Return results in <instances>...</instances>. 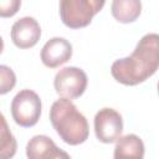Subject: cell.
Returning a JSON list of instances; mask_svg holds the SVG:
<instances>
[{"mask_svg":"<svg viewBox=\"0 0 159 159\" xmlns=\"http://www.w3.org/2000/svg\"><path fill=\"white\" fill-rule=\"evenodd\" d=\"M113 17L122 24L135 21L142 12V2L138 0H114L111 6Z\"/></svg>","mask_w":159,"mask_h":159,"instance_id":"11","label":"cell"},{"mask_svg":"<svg viewBox=\"0 0 159 159\" xmlns=\"http://www.w3.org/2000/svg\"><path fill=\"white\" fill-rule=\"evenodd\" d=\"M87 75L78 67H65L60 70L53 80V87L61 98L75 99L81 97L87 88Z\"/></svg>","mask_w":159,"mask_h":159,"instance_id":"5","label":"cell"},{"mask_svg":"<svg viewBox=\"0 0 159 159\" xmlns=\"http://www.w3.org/2000/svg\"><path fill=\"white\" fill-rule=\"evenodd\" d=\"M72 57V45L63 37L50 39L41 50V61L48 68H56Z\"/></svg>","mask_w":159,"mask_h":159,"instance_id":"8","label":"cell"},{"mask_svg":"<svg viewBox=\"0 0 159 159\" xmlns=\"http://www.w3.org/2000/svg\"><path fill=\"white\" fill-rule=\"evenodd\" d=\"M50 120L60 138L70 145L82 144L88 138V122L71 99L55 101L50 109Z\"/></svg>","mask_w":159,"mask_h":159,"instance_id":"2","label":"cell"},{"mask_svg":"<svg viewBox=\"0 0 159 159\" xmlns=\"http://www.w3.org/2000/svg\"><path fill=\"white\" fill-rule=\"evenodd\" d=\"M103 0H62L60 1V16L70 29H81L91 24L104 6Z\"/></svg>","mask_w":159,"mask_h":159,"instance_id":"3","label":"cell"},{"mask_svg":"<svg viewBox=\"0 0 159 159\" xmlns=\"http://www.w3.org/2000/svg\"><path fill=\"white\" fill-rule=\"evenodd\" d=\"M21 6L20 0H0V17L14 16Z\"/></svg>","mask_w":159,"mask_h":159,"instance_id":"14","label":"cell"},{"mask_svg":"<svg viewBox=\"0 0 159 159\" xmlns=\"http://www.w3.org/2000/svg\"><path fill=\"white\" fill-rule=\"evenodd\" d=\"M17 142L11 133L4 114L0 112V159H11L16 154Z\"/></svg>","mask_w":159,"mask_h":159,"instance_id":"12","label":"cell"},{"mask_svg":"<svg viewBox=\"0 0 159 159\" xmlns=\"http://www.w3.org/2000/svg\"><path fill=\"white\" fill-rule=\"evenodd\" d=\"M159 66V36L144 35L130 56L116 60L111 66L113 78L124 86H137L152 77Z\"/></svg>","mask_w":159,"mask_h":159,"instance_id":"1","label":"cell"},{"mask_svg":"<svg viewBox=\"0 0 159 159\" xmlns=\"http://www.w3.org/2000/svg\"><path fill=\"white\" fill-rule=\"evenodd\" d=\"M41 99L31 89H21L11 102V116L20 127H34L41 116Z\"/></svg>","mask_w":159,"mask_h":159,"instance_id":"4","label":"cell"},{"mask_svg":"<svg viewBox=\"0 0 159 159\" xmlns=\"http://www.w3.org/2000/svg\"><path fill=\"white\" fill-rule=\"evenodd\" d=\"M123 132V119L118 111L102 108L94 116V133L99 142L111 144L117 142Z\"/></svg>","mask_w":159,"mask_h":159,"instance_id":"6","label":"cell"},{"mask_svg":"<svg viewBox=\"0 0 159 159\" xmlns=\"http://www.w3.org/2000/svg\"><path fill=\"white\" fill-rule=\"evenodd\" d=\"M27 159H71L70 154L60 149L47 135H35L26 145Z\"/></svg>","mask_w":159,"mask_h":159,"instance_id":"9","label":"cell"},{"mask_svg":"<svg viewBox=\"0 0 159 159\" xmlns=\"http://www.w3.org/2000/svg\"><path fill=\"white\" fill-rule=\"evenodd\" d=\"M144 143L137 134H127L116 142L113 159H143Z\"/></svg>","mask_w":159,"mask_h":159,"instance_id":"10","label":"cell"},{"mask_svg":"<svg viewBox=\"0 0 159 159\" xmlns=\"http://www.w3.org/2000/svg\"><path fill=\"white\" fill-rule=\"evenodd\" d=\"M11 40L19 48L34 47L41 37V27L37 20L31 16H24L11 26Z\"/></svg>","mask_w":159,"mask_h":159,"instance_id":"7","label":"cell"},{"mask_svg":"<svg viewBox=\"0 0 159 159\" xmlns=\"http://www.w3.org/2000/svg\"><path fill=\"white\" fill-rule=\"evenodd\" d=\"M2 50H4V41H2V37L0 36V53L2 52Z\"/></svg>","mask_w":159,"mask_h":159,"instance_id":"15","label":"cell"},{"mask_svg":"<svg viewBox=\"0 0 159 159\" xmlns=\"http://www.w3.org/2000/svg\"><path fill=\"white\" fill-rule=\"evenodd\" d=\"M16 84L15 72L5 65H0V94L9 93Z\"/></svg>","mask_w":159,"mask_h":159,"instance_id":"13","label":"cell"}]
</instances>
